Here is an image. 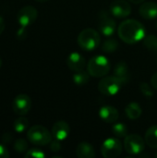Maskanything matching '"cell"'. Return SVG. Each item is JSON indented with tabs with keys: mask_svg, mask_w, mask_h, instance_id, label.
Masks as SVG:
<instances>
[{
	"mask_svg": "<svg viewBox=\"0 0 157 158\" xmlns=\"http://www.w3.org/2000/svg\"><path fill=\"white\" fill-rule=\"evenodd\" d=\"M151 84H152V86L157 90V72H155L153 76H152V78H151Z\"/></svg>",
	"mask_w": 157,
	"mask_h": 158,
	"instance_id": "1f68e13d",
	"label": "cell"
},
{
	"mask_svg": "<svg viewBox=\"0 0 157 158\" xmlns=\"http://www.w3.org/2000/svg\"><path fill=\"white\" fill-rule=\"evenodd\" d=\"M28 126H29L28 119L24 116H19V118H18L13 123L14 131L18 133L24 132L28 129Z\"/></svg>",
	"mask_w": 157,
	"mask_h": 158,
	"instance_id": "44dd1931",
	"label": "cell"
},
{
	"mask_svg": "<svg viewBox=\"0 0 157 158\" xmlns=\"http://www.w3.org/2000/svg\"><path fill=\"white\" fill-rule=\"evenodd\" d=\"M25 157L29 158H44L45 157V154L40 150V149H31V150H28L26 153H25Z\"/></svg>",
	"mask_w": 157,
	"mask_h": 158,
	"instance_id": "484cf974",
	"label": "cell"
},
{
	"mask_svg": "<svg viewBox=\"0 0 157 158\" xmlns=\"http://www.w3.org/2000/svg\"><path fill=\"white\" fill-rule=\"evenodd\" d=\"M155 157L157 158V153H156V154H155Z\"/></svg>",
	"mask_w": 157,
	"mask_h": 158,
	"instance_id": "8d00e7d4",
	"label": "cell"
},
{
	"mask_svg": "<svg viewBox=\"0 0 157 158\" xmlns=\"http://www.w3.org/2000/svg\"><path fill=\"white\" fill-rule=\"evenodd\" d=\"M2 67V60H1V58H0V68Z\"/></svg>",
	"mask_w": 157,
	"mask_h": 158,
	"instance_id": "d590c367",
	"label": "cell"
},
{
	"mask_svg": "<svg viewBox=\"0 0 157 158\" xmlns=\"http://www.w3.org/2000/svg\"><path fill=\"white\" fill-rule=\"evenodd\" d=\"M90 73L88 71H84V70H81V71H77L75 72V74L73 75V82L78 85V86H83L85 84H87L90 81Z\"/></svg>",
	"mask_w": 157,
	"mask_h": 158,
	"instance_id": "ffe728a7",
	"label": "cell"
},
{
	"mask_svg": "<svg viewBox=\"0 0 157 158\" xmlns=\"http://www.w3.org/2000/svg\"><path fill=\"white\" fill-rule=\"evenodd\" d=\"M35 1L40 2V3H44V2H47V1H49V0H35Z\"/></svg>",
	"mask_w": 157,
	"mask_h": 158,
	"instance_id": "e575fe53",
	"label": "cell"
},
{
	"mask_svg": "<svg viewBox=\"0 0 157 158\" xmlns=\"http://www.w3.org/2000/svg\"><path fill=\"white\" fill-rule=\"evenodd\" d=\"M5 27H6V24H5V20L4 19L0 16V34L4 31L5 30Z\"/></svg>",
	"mask_w": 157,
	"mask_h": 158,
	"instance_id": "d6a6232c",
	"label": "cell"
},
{
	"mask_svg": "<svg viewBox=\"0 0 157 158\" xmlns=\"http://www.w3.org/2000/svg\"><path fill=\"white\" fill-rule=\"evenodd\" d=\"M130 1H131L134 4H140V3H143L145 0H130Z\"/></svg>",
	"mask_w": 157,
	"mask_h": 158,
	"instance_id": "836d02e7",
	"label": "cell"
},
{
	"mask_svg": "<svg viewBox=\"0 0 157 158\" xmlns=\"http://www.w3.org/2000/svg\"><path fill=\"white\" fill-rule=\"evenodd\" d=\"M77 42L81 49L85 51H93L99 46L101 37L97 31L94 29L87 28L80 32Z\"/></svg>",
	"mask_w": 157,
	"mask_h": 158,
	"instance_id": "3957f363",
	"label": "cell"
},
{
	"mask_svg": "<svg viewBox=\"0 0 157 158\" xmlns=\"http://www.w3.org/2000/svg\"><path fill=\"white\" fill-rule=\"evenodd\" d=\"M112 132L117 138H125L128 135V127L123 123H116L112 127Z\"/></svg>",
	"mask_w": 157,
	"mask_h": 158,
	"instance_id": "7402d4cb",
	"label": "cell"
},
{
	"mask_svg": "<svg viewBox=\"0 0 157 158\" xmlns=\"http://www.w3.org/2000/svg\"><path fill=\"white\" fill-rule=\"evenodd\" d=\"M144 141L145 143L153 148V149H157V126H152L150 127L144 136Z\"/></svg>",
	"mask_w": 157,
	"mask_h": 158,
	"instance_id": "d6986e66",
	"label": "cell"
},
{
	"mask_svg": "<svg viewBox=\"0 0 157 158\" xmlns=\"http://www.w3.org/2000/svg\"><path fill=\"white\" fill-rule=\"evenodd\" d=\"M99 116L106 123H116L119 118V113L112 106H104L99 110Z\"/></svg>",
	"mask_w": 157,
	"mask_h": 158,
	"instance_id": "5bb4252c",
	"label": "cell"
},
{
	"mask_svg": "<svg viewBox=\"0 0 157 158\" xmlns=\"http://www.w3.org/2000/svg\"><path fill=\"white\" fill-rule=\"evenodd\" d=\"M13 147H14V150L17 153H19V154L26 153L28 151V143L24 139H18L14 143Z\"/></svg>",
	"mask_w": 157,
	"mask_h": 158,
	"instance_id": "d4e9b609",
	"label": "cell"
},
{
	"mask_svg": "<svg viewBox=\"0 0 157 158\" xmlns=\"http://www.w3.org/2000/svg\"><path fill=\"white\" fill-rule=\"evenodd\" d=\"M123 84L116 76L104 77L98 83L99 92L106 96H113L118 94Z\"/></svg>",
	"mask_w": 157,
	"mask_h": 158,
	"instance_id": "5b68a950",
	"label": "cell"
},
{
	"mask_svg": "<svg viewBox=\"0 0 157 158\" xmlns=\"http://www.w3.org/2000/svg\"><path fill=\"white\" fill-rule=\"evenodd\" d=\"M109 9H110L112 16L118 18V19L127 18L131 13V6L126 0H115V1H113L110 5Z\"/></svg>",
	"mask_w": 157,
	"mask_h": 158,
	"instance_id": "8fae6325",
	"label": "cell"
},
{
	"mask_svg": "<svg viewBox=\"0 0 157 158\" xmlns=\"http://www.w3.org/2000/svg\"><path fill=\"white\" fill-rule=\"evenodd\" d=\"M145 28L139 20L129 19L120 23L118 33L119 38L126 44H134L145 37Z\"/></svg>",
	"mask_w": 157,
	"mask_h": 158,
	"instance_id": "6da1fadb",
	"label": "cell"
},
{
	"mask_svg": "<svg viewBox=\"0 0 157 158\" xmlns=\"http://www.w3.org/2000/svg\"><path fill=\"white\" fill-rule=\"evenodd\" d=\"M87 71L92 77L102 78L106 76L111 69L110 62L108 58L105 56L98 55L93 56L87 63Z\"/></svg>",
	"mask_w": 157,
	"mask_h": 158,
	"instance_id": "7a4b0ae2",
	"label": "cell"
},
{
	"mask_svg": "<svg viewBox=\"0 0 157 158\" xmlns=\"http://www.w3.org/2000/svg\"><path fill=\"white\" fill-rule=\"evenodd\" d=\"M156 28H157V22H156Z\"/></svg>",
	"mask_w": 157,
	"mask_h": 158,
	"instance_id": "74e56055",
	"label": "cell"
},
{
	"mask_svg": "<svg viewBox=\"0 0 157 158\" xmlns=\"http://www.w3.org/2000/svg\"><path fill=\"white\" fill-rule=\"evenodd\" d=\"M140 90L142 94L146 97H152L154 95V90L151 87V85H149L147 82H142L140 84Z\"/></svg>",
	"mask_w": 157,
	"mask_h": 158,
	"instance_id": "4316f807",
	"label": "cell"
},
{
	"mask_svg": "<svg viewBox=\"0 0 157 158\" xmlns=\"http://www.w3.org/2000/svg\"><path fill=\"white\" fill-rule=\"evenodd\" d=\"M31 108V100L29 95L20 94L17 95L12 102V109L19 116H25Z\"/></svg>",
	"mask_w": 157,
	"mask_h": 158,
	"instance_id": "30bf717a",
	"label": "cell"
},
{
	"mask_svg": "<svg viewBox=\"0 0 157 158\" xmlns=\"http://www.w3.org/2000/svg\"><path fill=\"white\" fill-rule=\"evenodd\" d=\"M98 27L105 36H111L117 29V24L115 19L107 11L101 10L98 15Z\"/></svg>",
	"mask_w": 157,
	"mask_h": 158,
	"instance_id": "ba28073f",
	"label": "cell"
},
{
	"mask_svg": "<svg viewBox=\"0 0 157 158\" xmlns=\"http://www.w3.org/2000/svg\"><path fill=\"white\" fill-rule=\"evenodd\" d=\"M123 144L128 154L137 156L143 152L145 147V141L138 134H130L124 138Z\"/></svg>",
	"mask_w": 157,
	"mask_h": 158,
	"instance_id": "8992f818",
	"label": "cell"
},
{
	"mask_svg": "<svg viewBox=\"0 0 157 158\" xmlns=\"http://www.w3.org/2000/svg\"><path fill=\"white\" fill-rule=\"evenodd\" d=\"M143 44L147 49L157 52V36L154 34H149L148 36L144 37Z\"/></svg>",
	"mask_w": 157,
	"mask_h": 158,
	"instance_id": "603a6c76",
	"label": "cell"
},
{
	"mask_svg": "<svg viewBox=\"0 0 157 158\" xmlns=\"http://www.w3.org/2000/svg\"><path fill=\"white\" fill-rule=\"evenodd\" d=\"M67 66L74 72L83 70L87 66L85 58L78 52H72L67 57Z\"/></svg>",
	"mask_w": 157,
	"mask_h": 158,
	"instance_id": "7c38bea8",
	"label": "cell"
},
{
	"mask_svg": "<svg viewBox=\"0 0 157 158\" xmlns=\"http://www.w3.org/2000/svg\"><path fill=\"white\" fill-rule=\"evenodd\" d=\"M50 149H51L52 152H55V153L59 152L60 149H61L60 141L56 140V139H55V141H52V142L50 143Z\"/></svg>",
	"mask_w": 157,
	"mask_h": 158,
	"instance_id": "83f0119b",
	"label": "cell"
},
{
	"mask_svg": "<svg viewBox=\"0 0 157 158\" xmlns=\"http://www.w3.org/2000/svg\"><path fill=\"white\" fill-rule=\"evenodd\" d=\"M9 157V152L7 148L0 143V158H8Z\"/></svg>",
	"mask_w": 157,
	"mask_h": 158,
	"instance_id": "f1b7e54d",
	"label": "cell"
},
{
	"mask_svg": "<svg viewBox=\"0 0 157 158\" xmlns=\"http://www.w3.org/2000/svg\"><path fill=\"white\" fill-rule=\"evenodd\" d=\"M122 143L118 138L106 139L101 147V154L105 158H116L122 153Z\"/></svg>",
	"mask_w": 157,
	"mask_h": 158,
	"instance_id": "52a82bcc",
	"label": "cell"
},
{
	"mask_svg": "<svg viewBox=\"0 0 157 158\" xmlns=\"http://www.w3.org/2000/svg\"><path fill=\"white\" fill-rule=\"evenodd\" d=\"M140 15L145 19H155L157 18V3L149 1L142 4L140 7Z\"/></svg>",
	"mask_w": 157,
	"mask_h": 158,
	"instance_id": "9a60e30c",
	"label": "cell"
},
{
	"mask_svg": "<svg viewBox=\"0 0 157 158\" xmlns=\"http://www.w3.org/2000/svg\"><path fill=\"white\" fill-rule=\"evenodd\" d=\"M69 131H70L69 125L64 120H59V121H56L53 125L51 133L56 140H58L61 142V141L66 140L68 137Z\"/></svg>",
	"mask_w": 157,
	"mask_h": 158,
	"instance_id": "4fadbf2b",
	"label": "cell"
},
{
	"mask_svg": "<svg viewBox=\"0 0 157 158\" xmlns=\"http://www.w3.org/2000/svg\"><path fill=\"white\" fill-rule=\"evenodd\" d=\"M26 28L24 27H20V29L17 31V37L18 39L19 40H23L26 36H27V33H26Z\"/></svg>",
	"mask_w": 157,
	"mask_h": 158,
	"instance_id": "f546056e",
	"label": "cell"
},
{
	"mask_svg": "<svg viewBox=\"0 0 157 158\" xmlns=\"http://www.w3.org/2000/svg\"><path fill=\"white\" fill-rule=\"evenodd\" d=\"M76 155L79 158H94L96 156L93 146L87 142H82L78 144Z\"/></svg>",
	"mask_w": 157,
	"mask_h": 158,
	"instance_id": "e0dca14e",
	"label": "cell"
},
{
	"mask_svg": "<svg viewBox=\"0 0 157 158\" xmlns=\"http://www.w3.org/2000/svg\"><path fill=\"white\" fill-rule=\"evenodd\" d=\"M38 17L37 9L32 6H26L21 7L17 14V20L20 27L27 28L31 26Z\"/></svg>",
	"mask_w": 157,
	"mask_h": 158,
	"instance_id": "9c48e42d",
	"label": "cell"
},
{
	"mask_svg": "<svg viewBox=\"0 0 157 158\" xmlns=\"http://www.w3.org/2000/svg\"><path fill=\"white\" fill-rule=\"evenodd\" d=\"M52 133L43 126L35 125L30 128L27 131L29 142L37 146H45L52 142Z\"/></svg>",
	"mask_w": 157,
	"mask_h": 158,
	"instance_id": "277c9868",
	"label": "cell"
},
{
	"mask_svg": "<svg viewBox=\"0 0 157 158\" xmlns=\"http://www.w3.org/2000/svg\"><path fill=\"white\" fill-rule=\"evenodd\" d=\"M118 48V43L116 39H107L102 45V50L105 53H113Z\"/></svg>",
	"mask_w": 157,
	"mask_h": 158,
	"instance_id": "cb8c5ba5",
	"label": "cell"
},
{
	"mask_svg": "<svg viewBox=\"0 0 157 158\" xmlns=\"http://www.w3.org/2000/svg\"><path fill=\"white\" fill-rule=\"evenodd\" d=\"M114 76H116L123 85L129 83L130 79V74L129 67L124 61H121L117 64V66L114 69Z\"/></svg>",
	"mask_w": 157,
	"mask_h": 158,
	"instance_id": "2e32d148",
	"label": "cell"
},
{
	"mask_svg": "<svg viewBox=\"0 0 157 158\" xmlns=\"http://www.w3.org/2000/svg\"><path fill=\"white\" fill-rule=\"evenodd\" d=\"M11 141H12V137H11L10 133H5L2 136V142L4 143H9Z\"/></svg>",
	"mask_w": 157,
	"mask_h": 158,
	"instance_id": "4dcf8cb0",
	"label": "cell"
},
{
	"mask_svg": "<svg viewBox=\"0 0 157 158\" xmlns=\"http://www.w3.org/2000/svg\"><path fill=\"white\" fill-rule=\"evenodd\" d=\"M125 112L126 115L130 119H138L143 113V109L141 107V106L136 103V102H132L130 104H129L126 108H125Z\"/></svg>",
	"mask_w": 157,
	"mask_h": 158,
	"instance_id": "ac0fdd59",
	"label": "cell"
}]
</instances>
